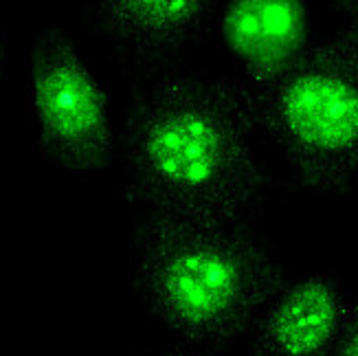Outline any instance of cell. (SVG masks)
Returning <instances> with one entry per match:
<instances>
[{
    "label": "cell",
    "instance_id": "obj_5",
    "mask_svg": "<svg viewBox=\"0 0 358 356\" xmlns=\"http://www.w3.org/2000/svg\"><path fill=\"white\" fill-rule=\"evenodd\" d=\"M220 5L222 0H82L90 29L138 82L182 66Z\"/></svg>",
    "mask_w": 358,
    "mask_h": 356
},
{
    "label": "cell",
    "instance_id": "obj_6",
    "mask_svg": "<svg viewBox=\"0 0 358 356\" xmlns=\"http://www.w3.org/2000/svg\"><path fill=\"white\" fill-rule=\"evenodd\" d=\"M215 22L246 97L275 84L315 38L308 0H222Z\"/></svg>",
    "mask_w": 358,
    "mask_h": 356
},
{
    "label": "cell",
    "instance_id": "obj_8",
    "mask_svg": "<svg viewBox=\"0 0 358 356\" xmlns=\"http://www.w3.org/2000/svg\"><path fill=\"white\" fill-rule=\"evenodd\" d=\"M328 356H358V295L348 299L343 323Z\"/></svg>",
    "mask_w": 358,
    "mask_h": 356
},
{
    "label": "cell",
    "instance_id": "obj_7",
    "mask_svg": "<svg viewBox=\"0 0 358 356\" xmlns=\"http://www.w3.org/2000/svg\"><path fill=\"white\" fill-rule=\"evenodd\" d=\"M350 295L338 277L313 273L286 280L248 330L253 356H328Z\"/></svg>",
    "mask_w": 358,
    "mask_h": 356
},
{
    "label": "cell",
    "instance_id": "obj_4",
    "mask_svg": "<svg viewBox=\"0 0 358 356\" xmlns=\"http://www.w3.org/2000/svg\"><path fill=\"white\" fill-rule=\"evenodd\" d=\"M27 113L38 148L57 167L88 176L113 163L119 134L110 95L64 27L42 29L31 44Z\"/></svg>",
    "mask_w": 358,
    "mask_h": 356
},
{
    "label": "cell",
    "instance_id": "obj_3",
    "mask_svg": "<svg viewBox=\"0 0 358 356\" xmlns=\"http://www.w3.org/2000/svg\"><path fill=\"white\" fill-rule=\"evenodd\" d=\"M240 99L257 141L282 159L301 190L319 196L358 190L356 20L315 36L275 84L253 97L240 92Z\"/></svg>",
    "mask_w": 358,
    "mask_h": 356
},
{
    "label": "cell",
    "instance_id": "obj_11",
    "mask_svg": "<svg viewBox=\"0 0 358 356\" xmlns=\"http://www.w3.org/2000/svg\"><path fill=\"white\" fill-rule=\"evenodd\" d=\"M3 77H5V38L3 31H0V86H3Z\"/></svg>",
    "mask_w": 358,
    "mask_h": 356
},
{
    "label": "cell",
    "instance_id": "obj_9",
    "mask_svg": "<svg viewBox=\"0 0 358 356\" xmlns=\"http://www.w3.org/2000/svg\"><path fill=\"white\" fill-rule=\"evenodd\" d=\"M325 7L336 11L343 20H356L358 22V0H317Z\"/></svg>",
    "mask_w": 358,
    "mask_h": 356
},
{
    "label": "cell",
    "instance_id": "obj_2",
    "mask_svg": "<svg viewBox=\"0 0 358 356\" xmlns=\"http://www.w3.org/2000/svg\"><path fill=\"white\" fill-rule=\"evenodd\" d=\"M132 288L180 346L209 354L246 336L286 271L255 225L136 215Z\"/></svg>",
    "mask_w": 358,
    "mask_h": 356
},
{
    "label": "cell",
    "instance_id": "obj_1",
    "mask_svg": "<svg viewBox=\"0 0 358 356\" xmlns=\"http://www.w3.org/2000/svg\"><path fill=\"white\" fill-rule=\"evenodd\" d=\"M233 77L182 66L141 82L121 134V203L136 215L255 225L273 178Z\"/></svg>",
    "mask_w": 358,
    "mask_h": 356
},
{
    "label": "cell",
    "instance_id": "obj_10",
    "mask_svg": "<svg viewBox=\"0 0 358 356\" xmlns=\"http://www.w3.org/2000/svg\"><path fill=\"white\" fill-rule=\"evenodd\" d=\"M138 356H211L205 350H196L189 346H178L172 350H163V352H150V354H138Z\"/></svg>",
    "mask_w": 358,
    "mask_h": 356
}]
</instances>
